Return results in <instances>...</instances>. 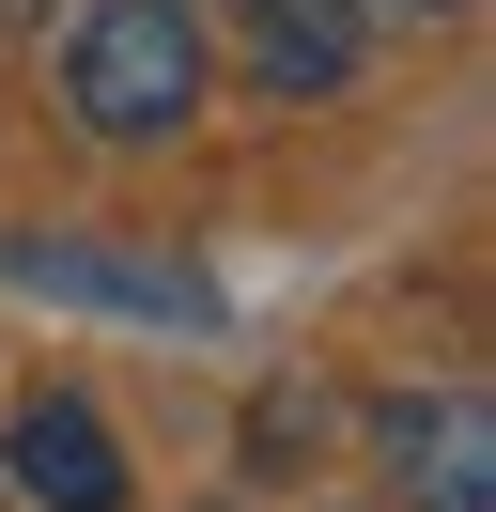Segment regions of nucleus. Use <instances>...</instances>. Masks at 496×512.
Masks as SVG:
<instances>
[{
	"label": "nucleus",
	"instance_id": "obj_4",
	"mask_svg": "<svg viewBox=\"0 0 496 512\" xmlns=\"http://www.w3.org/2000/svg\"><path fill=\"white\" fill-rule=\"evenodd\" d=\"M388 497L403 512H496V419H481V388L388 404Z\"/></svg>",
	"mask_w": 496,
	"mask_h": 512
},
{
	"label": "nucleus",
	"instance_id": "obj_2",
	"mask_svg": "<svg viewBox=\"0 0 496 512\" xmlns=\"http://www.w3.org/2000/svg\"><path fill=\"white\" fill-rule=\"evenodd\" d=\"M0 481H16V512H124L140 481H124V435L93 419V388H31L16 435H0Z\"/></svg>",
	"mask_w": 496,
	"mask_h": 512
},
{
	"label": "nucleus",
	"instance_id": "obj_3",
	"mask_svg": "<svg viewBox=\"0 0 496 512\" xmlns=\"http://www.w3.org/2000/svg\"><path fill=\"white\" fill-rule=\"evenodd\" d=\"M233 16H248V94L264 109H326L372 63V0H233Z\"/></svg>",
	"mask_w": 496,
	"mask_h": 512
},
{
	"label": "nucleus",
	"instance_id": "obj_5",
	"mask_svg": "<svg viewBox=\"0 0 496 512\" xmlns=\"http://www.w3.org/2000/svg\"><path fill=\"white\" fill-rule=\"evenodd\" d=\"M0 280L16 295H93V311H140V326H217V295L186 280V264H109V249H78V233H16Z\"/></svg>",
	"mask_w": 496,
	"mask_h": 512
},
{
	"label": "nucleus",
	"instance_id": "obj_8",
	"mask_svg": "<svg viewBox=\"0 0 496 512\" xmlns=\"http://www.w3.org/2000/svg\"><path fill=\"white\" fill-rule=\"evenodd\" d=\"M202 16H233V0H202Z\"/></svg>",
	"mask_w": 496,
	"mask_h": 512
},
{
	"label": "nucleus",
	"instance_id": "obj_7",
	"mask_svg": "<svg viewBox=\"0 0 496 512\" xmlns=\"http://www.w3.org/2000/svg\"><path fill=\"white\" fill-rule=\"evenodd\" d=\"M372 16H465V0H372Z\"/></svg>",
	"mask_w": 496,
	"mask_h": 512
},
{
	"label": "nucleus",
	"instance_id": "obj_1",
	"mask_svg": "<svg viewBox=\"0 0 496 512\" xmlns=\"http://www.w3.org/2000/svg\"><path fill=\"white\" fill-rule=\"evenodd\" d=\"M202 0H78L62 16V109L78 140L140 156V140H186L202 125Z\"/></svg>",
	"mask_w": 496,
	"mask_h": 512
},
{
	"label": "nucleus",
	"instance_id": "obj_6",
	"mask_svg": "<svg viewBox=\"0 0 496 512\" xmlns=\"http://www.w3.org/2000/svg\"><path fill=\"white\" fill-rule=\"evenodd\" d=\"M0 16H16V32H62V16H78V0H0Z\"/></svg>",
	"mask_w": 496,
	"mask_h": 512
}]
</instances>
